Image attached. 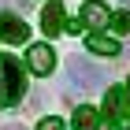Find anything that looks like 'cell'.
Segmentation results:
<instances>
[{"mask_svg":"<svg viewBox=\"0 0 130 130\" xmlns=\"http://www.w3.org/2000/svg\"><path fill=\"white\" fill-rule=\"evenodd\" d=\"M26 93V74H22L19 60L0 52V108H11L19 104V97Z\"/></svg>","mask_w":130,"mask_h":130,"instance_id":"6da1fadb","label":"cell"},{"mask_svg":"<svg viewBox=\"0 0 130 130\" xmlns=\"http://www.w3.org/2000/svg\"><path fill=\"white\" fill-rule=\"evenodd\" d=\"M67 74L78 89H104L108 86V71L93 60H82V56H71L67 60Z\"/></svg>","mask_w":130,"mask_h":130,"instance_id":"7a4b0ae2","label":"cell"},{"mask_svg":"<svg viewBox=\"0 0 130 130\" xmlns=\"http://www.w3.org/2000/svg\"><path fill=\"white\" fill-rule=\"evenodd\" d=\"M111 130H130V104H126V93L123 86H108V97H104V111Z\"/></svg>","mask_w":130,"mask_h":130,"instance_id":"3957f363","label":"cell"},{"mask_svg":"<svg viewBox=\"0 0 130 130\" xmlns=\"http://www.w3.org/2000/svg\"><path fill=\"white\" fill-rule=\"evenodd\" d=\"M26 37H30V26H26L19 15H11V11H0V41H8V45H22Z\"/></svg>","mask_w":130,"mask_h":130,"instance_id":"277c9868","label":"cell"},{"mask_svg":"<svg viewBox=\"0 0 130 130\" xmlns=\"http://www.w3.org/2000/svg\"><path fill=\"white\" fill-rule=\"evenodd\" d=\"M26 63H30L34 74H52V67H56V52H52V45H30V52H26Z\"/></svg>","mask_w":130,"mask_h":130,"instance_id":"5b68a950","label":"cell"},{"mask_svg":"<svg viewBox=\"0 0 130 130\" xmlns=\"http://www.w3.org/2000/svg\"><path fill=\"white\" fill-rule=\"evenodd\" d=\"M63 4L60 0H48V8L41 11V26H45V34H48V37H56V34H63Z\"/></svg>","mask_w":130,"mask_h":130,"instance_id":"8992f818","label":"cell"},{"mask_svg":"<svg viewBox=\"0 0 130 130\" xmlns=\"http://www.w3.org/2000/svg\"><path fill=\"white\" fill-rule=\"evenodd\" d=\"M78 26L82 30H86V26H108V8L97 4V0H89V4L78 11Z\"/></svg>","mask_w":130,"mask_h":130,"instance_id":"52a82bcc","label":"cell"},{"mask_svg":"<svg viewBox=\"0 0 130 130\" xmlns=\"http://www.w3.org/2000/svg\"><path fill=\"white\" fill-rule=\"evenodd\" d=\"M71 126L74 130H100V111L89 108V104H78L74 115H71Z\"/></svg>","mask_w":130,"mask_h":130,"instance_id":"ba28073f","label":"cell"},{"mask_svg":"<svg viewBox=\"0 0 130 130\" xmlns=\"http://www.w3.org/2000/svg\"><path fill=\"white\" fill-rule=\"evenodd\" d=\"M86 45H89V52H93V56H119V41H115V37H108V34H93Z\"/></svg>","mask_w":130,"mask_h":130,"instance_id":"9c48e42d","label":"cell"},{"mask_svg":"<svg viewBox=\"0 0 130 130\" xmlns=\"http://www.w3.org/2000/svg\"><path fill=\"white\" fill-rule=\"evenodd\" d=\"M108 26L119 34H130V11H111L108 15Z\"/></svg>","mask_w":130,"mask_h":130,"instance_id":"30bf717a","label":"cell"},{"mask_svg":"<svg viewBox=\"0 0 130 130\" xmlns=\"http://www.w3.org/2000/svg\"><path fill=\"white\" fill-rule=\"evenodd\" d=\"M37 130H63V119H56V115H48V119H41Z\"/></svg>","mask_w":130,"mask_h":130,"instance_id":"8fae6325","label":"cell"},{"mask_svg":"<svg viewBox=\"0 0 130 130\" xmlns=\"http://www.w3.org/2000/svg\"><path fill=\"white\" fill-rule=\"evenodd\" d=\"M123 93H126V104H130V86H123Z\"/></svg>","mask_w":130,"mask_h":130,"instance_id":"7c38bea8","label":"cell"},{"mask_svg":"<svg viewBox=\"0 0 130 130\" xmlns=\"http://www.w3.org/2000/svg\"><path fill=\"white\" fill-rule=\"evenodd\" d=\"M4 130H22V126H4Z\"/></svg>","mask_w":130,"mask_h":130,"instance_id":"4fadbf2b","label":"cell"}]
</instances>
